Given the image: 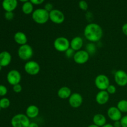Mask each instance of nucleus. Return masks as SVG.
I'll return each instance as SVG.
<instances>
[{
	"label": "nucleus",
	"instance_id": "obj_39",
	"mask_svg": "<svg viewBox=\"0 0 127 127\" xmlns=\"http://www.w3.org/2000/svg\"><path fill=\"white\" fill-rule=\"evenodd\" d=\"M88 127H99L97 126V125H94V124H91V125H89V126H88Z\"/></svg>",
	"mask_w": 127,
	"mask_h": 127
},
{
	"label": "nucleus",
	"instance_id": "obj_21",
	"mask_svg": "<svg viewBox=\"0 0 127 127\" xmlns=\"http://www.w3.org/2000/svg\"><path fill=\"white\" fill-rule=\"evenodd\" d=\"M93 121L94 125L99 127H102L107 124L106 117L102 114H97L94 115Z\"/></svg>",
	"mask_w": 127,
	"mask_h": 127
},
{
	"label": "nucleus",
	"instance_id": "obj_26",
	"mask_svg": "<svg viewBox=\"0 0 127 127\" xmlns=\"http://www.w3.org/2000/svg\"><path fill=\"white\" fill-rule=\"evenodd\" d=\"M95 45L93 43H88L86 46V51L89 53V54H91V53H94L95 52Z\"/></svg>",
	"mask_w": 127,
	"mask_h": 127
},
{
	"label": "nucleus",
	"instance_id": "obj_4",
	"mask_svg": "<svg viewBox=\"0 0 127 127\" xmlns=\"http://www.w3.org/2000/svg\"><path fill=\"white\" fill-rule=\"evenodd\" d=\"M17 55L21 60L28 62L32 58L33 55V48L29 44H25L19 47Z\"/></svg>",
	"mask_w": 127,
	"mask_h": 127
},
{
	"label": "nucleus",
	"instance_id": "obj_25",
	"mask_svg": "<svg viewBox=\"0 0 127 127\" xmlns=\"http://www.w3.org/2000/svg\"><path fill=\"white\" fill-rule=\"evenodd\" d=\"M79 8L81 9L83 11H86L88 9V7H89V6H88V4L85 0H81L79 2Z\"/></svg>",
	"mask_w": 127,
	"mask_h": 127
},
{
	"label": "nucleus",
	"instance_id": "obj_42",
	"mask_svg": "<svg viewBox=\"0 0 127 127\" xmlns=\"http://www.w3.org/2000/svg\"><path fill=\"white\" fill-rule=\"evenodd\" d=\"M1 107H0V111H1Z\"/></svg>",
	"mask_w": 127,
	"mask_h": 127
},
{
	"label": "nucleus",
	"instance_id": "obj_15",
	"mask_svg": "<svg viewBox=\"0 0 127 127\" xmlns=\"http://www.w3.org/2000/svg\"><path fill=\"white\" fill-rule=\"evenodd\" d=\"M17 4V0H3L2 2V7L6 12H13Z\"/></svg>",
	"mask_w": 127,
	"mask_h": 127
},
{
	"label": "nucleus",
	"instance_id": "obj_41",
	"mask_svg": "<svg viewBox=\"0 0 127 127\" xmlns=\"http://www.w3.org/2000/svg\"><path fill=\"white\" fill-rule=\"evenodd\" d=\"M2 66H1V65H0V71H1V70H2Z\"/></svg>",
	"mask_w": 127,
	"mask_h": 127
},
{
	"label": "nucleus",
	"instance_id": "obj_31",
	"mask_svg": "<svg viewBox=\"0 0 127 127\" xmlns=\"http://www.w3.org/2000/svg\"><path fill=\"white\" fill-rule=\"evenodd\" d=\"M12 89H13L14 92L16 93H19L22 91V86L20 84H16V85L13 86V88H12Z\"/></svg>",
	"mask_w": 127,
	"mask_h": 127
},
{
	"label": "nucleus",
	"instance_id": "obj_23",
	"mask_svg": "<svg viewBox=\"0 0 127 127\" xmlns=\"http://www.w3.org/2000/svg\"><path fill=\"white\" fill-rule=\"evenodd\" d=\"M117 107L120 110L122 113L127 112V100H120L117 105Z\"/></svg>",
	"mask_w": 127,
	"mask_h": 127
},
{
	"label": "nucleus",
	"instance_id": "obj_18",
	"mask_svg": "<svg viewBox=\"0 0 127 127\" xmlns=\"http://www.w3.org/2000/svg\"><path fill=\"white\" fill-rule=\"evenodd\" d=\"M14 40L17 44L21 46L27 44V37L24 32L19 31V32L15 33L14 35Z\"/></svg>",
	"mask_w": 127,
	"mask_h": 127
},
{
	"label": "nucleus",
	"instance_id": "obj_24",
	"mask_svg": "<svg viewBox=\"0 0 127 127\" xmlns=\"http://www.w3.org/2000/svg\"><path fill=\"white\" fill-rule=\"evenodd\" d=\"M11 102L9 99L6 97H3L0 99V107L1 109H6L10 106Z\"/></svg>",
	"mask_w": 127,
	"mask_h": 127
},
{
	"label": "nucleus",
	"instance_id": "obj_14",
	"mask_svg": "<svg viewBox=\"0 0 127 127\" xmlns=\"http://www.w3.org/2000/svg\"><path fill=\"white\" fill-rule=\"evenodd\" d=\"M110 94L107 91H99L95 95V101L99 105H104L109 100Z\"/></svg>",
	"mask_w": 127,
	"mask_h": 127
},
{
	"label": "nucleus",
	"instance_id": "obj_29",
	"mask_svg": "<svg viewBox=\"0 0 127 127\" xmlns=\"http://www.w3.org/2000/svg\"><path fill=\"white\" fill-rule=\"evenodd\" d=\"M74 53H75V52H74L72 48H69V49H68L65 52V55L66 57L68 58H71V57L73 58V56H74Z\"/></svg>",
	"mask_w": 127,
	"mask_h": 127
},
{
	"label": "nucleus",
	"instance_id": "obj_40",
	"mask_svg": "<svg viewBox=\"0 0 127 127\" xmlns=\"http://www.w3.org/2000/svg\"><path fill=\"white\" fill-rule=\"evenodd\" d=\"M19 1H21V2H27V1H30V0H19Z\"/></svg>",
	"mask_w": 127,
	"mask_h": 127
},
{
	"label": "nucleus",
	"instance_id": "obj_3",
	"mask_svg": "<svg viewBox=\"0 0 127 127\" xmlns=\"http://www.w3.org/2000/svg\"><path fill=\"white\" fill-rule=\"evenodd\" d=\"M11 124L12 127H29L31 122L26 114H18L11 119Z\"/></svg>",
	"mask_w": 127,
	"mask_h": 127
},
{
	"label": "nucleus",
	"instance_id": "obj_30",
	"mask_svg": "<svg viewBox=\"0 0 127 127\" xmlns=\"http://www.w3.org/2000/svg\"><path fill=\"white\" fill-rule=\"evenodd\" d=\"M14 17V14L13 12H6L4 14V17L6 20L7 21H11L13 19Z\"/></svg>",
	"mask_w": 127,
	"mask_h": 127
},
{
	"label": "nucleus",
	"instance_id": "obj_19",
	"mask_svg": "<svg viewBox=\"0 0 127 127\" xmlns=\"http://www.w3.org/2000/svg\"><path fill=\"white\" fill-rule=\"evenodd\" d=\"M39 109L35 105H31L27 107L26 110V115L29 119H35L39 114Z\"/></svg>",
	"mask_w": 127,
	"mask_h": 127
},
{
	"label": "nucleus",
	"instance_id": "obj_2",
	"mask_svg": "<svg viewBox=\"0 0 127 127\" xmlns=\"http://www.w3.org/2000/svg\"><path fill=\"white\" fill-rule=\"evenodd\" d=\"M32 19L38 24H44L50 19L49 12L44 8L36 9L32 14Z\"/></svg>",
	"mask_w": 127,
	"mask_h": 127
},
{
	"label": "nucleus",
	"instance_id": "obj_10",
	"mask_svg": "<svg viewBox=\"0 0 127 127\" xmlns=\"http://www.w3.org/2000/svg\"><path fill=\"white\" fill-rule=\"evenodd\" d=\"M6 79L9 84L13 86L16 84H19L22 79V76L19 71L16 69H12L8 72Z\"/></svg>",
	"mask_w": 127,
	"mask_h": 127
},
{
	"label": "nucleus",
	"instance_id": "obj_20",
	"mask_svg": "<svg viewBox=\"0 0 127 127\" xmlns=\"http://www.w3.org/2000/svg\"><path fill=\"white\" fill-rule=\"evenodd\" d=\"M71 94V90L70 89V88L67 86L62 87L58 89V92H57V95L62 99H69Z\"/></svg>",
	"mask_w": 127,
	"mask_h": 127
},
{
	"label": "nucleus",
	"instance_id": "obj_35",
	"mask_svg": "<svg viewBox=\"0 0 127 127\" xmlns=\"http://www.w3.org/2000/svg\"><path fill=\"white\" fill-rule=\"evenodd\" d=\"M122 31L125 35L127 36V23L124 24L122 27Z\"/></svg>",
	"mask_w": 127,
	"mask_h": 127
},
{
	"label": "nucleus",
	"instance_id": "obj_38",
	"mask_svg": "<svg viewBox=\"0 0 127 127\" xmlns=\"http://www.w3.org/2000/svg\"><path fill=\"white\" fill-rule=\"evenodd\" d=\"M102 127H114V125L112 124H106L105 125H104V126H102Z\"/></svg>",
	"mask_w": 127,
	"mask_h": 127
},
{
	"label": "nucleus",
	"instance_id": "obj_13",
	"mask_svg": "<svg viewBox=\"0 0 127 127\" xmlns=\"http://www.w3.org/2000/svg\"><path fill=\"white\" fill-rule=\"evenodd\" d=\"M107 115L109 119L114 122L120 121L122 118V114L117 107H110L107 110Z\"/></svg>",
	"mask_w": 127,
	"mask_h": 127
},
{
	"label": "nucleus",
	"instance_id": "obj_36",
	"mask_svg": "<svg viewBox=\"0 0 127 127\" xmlns=\"http://www.w3.org/2000/svg\"><path fill=\"white\" fill-rule=\"evenodd\" d=\"M114 127H122V125H121V122H120V121H116V122H114Z\"/></svg>",
	"mask_w": 127,
	"mask_h": 127
},
{
	"label": "nucleus",
	"instance_id": "obj_7",
	"mask_svg": "<svg viewBox=\"0 0 127 127\" xmlns=\"http://www.w3.org/2000/svg\"><path fill=\"white\" fill-rule=\"evenodd\" d=\"M24 68L26 73L31 76L37 75L40 71V64L33 60H29L26 62Z\"/></svg>",
	"mask_w": 127,
	"mask_h": 127
},
{
	"label": "nucleus",
	"instance_id": "obj_27",
	"mask_svg": "<svg viewBox=\"0 0 127 127\" xmlns=\"http://www.w3.org/2000/svg\"><path fill=\"white\" fill-rule=\"evenodd\" d=\"M107 92L109 93V94H114L117 91V88L113 84H110L109 86V87L107 88V89H106Z\"/></svg>",
	"mask_w": 127,
	"mask_h": 127
},
{
	"label": "nucleus",
	"instance_id": "obj_37",
	"mask_svg": "<svg viewBox=\"0 0 127 127\" xmlns=\"http://www.w3.org/2000/svg\"><path fill=\"white\" fill-rule=\"evenodd\" d=\"M29 127H39V125L35 122H31L29 125Z\"/></svg>",
	"mask_w": 127,
	"mask_h": 127
},
{
	"label": "nucleus",
	"instance_id": "obj_17",
	"mask_svg": "<svg viewBox=\"0 0 127 127\" xmlns=\"http://www.w3.org/2000/svg\"><path fill=\"white\" fill-rule=\"evenodd\" d=\"M12 61V56L9 52L3 51L0 53V65L2 67H6L9 65Z\"/></svg>",
	"mask_w": 127,
	"mask_h": 127
},
{
	"label": "nucleus",
	"instance_id": "obj_11",
	"mask_svg": "<svg viewBox=\"0 0 127 127\" xmlns=\"http://www.w3.org/2000/svg\"><path fill=\"white\" fill-rule=\"evenodd\" d=\"M114 80L119 86H126L127 85V73L122 69L117 70L114 74Z\"/></svg>",
	"mask_w": 127,
	"mask_h": 127
},
{
	"label": "nucleus",
	"instance_id": "obj_9",
	"mask_svg": "<svg viewBox=\"0 0 127 127\" xmlns=\"http://www.w3.org/2000/svg\"><path fill=\"white\" fill-rule=\"evenodd\" d=\"M49 19L52 22L57 24H60L64 21L65 16L60 10L54 9L49 12Z\"/></svg>",
	"mask_w": 127,
	"mask_h": 127
},
{
	"label": "nucleus",
	"instance_id": "obj_5",
	"mask_svg": "<svg viewBox=\"0 0 127 127\" xmlns=\"http://www.w3.org/2000/svg\"><path fill=\"white\" fill-rule=\"evenodd\" d=\"M55 49L59 52H65L70 48V41L64 37H57L53 42Z\"/></svg>",
	"mask_w": 127,
	"mask_h": 127
},
{
	"label": "nucleus",
	"instance_id": "obj_33",
	"mask_svg": "<svg viewBox=\"0 0 127 127\" xmlns=\"http://www.w3.org/2000/svg\"><path fill=\"white\" fill-rule=\"evenodd\" d=\"M122 127H127V115L122 117L120 120Z\"/></svg>",
	"mask_w": 127,
	"mask_h": 127
},
{
	"label": "nucleus",
	"instance_id": "obj_34",
	"mask_svg": "<svg viewBox=\"0 0 127 127\" xmlns=\"http://www.w3.org/2000/svg\"><path fill=\"white\" fill-rule=\"evenodd\" d=\"M30 1H31L33 5H40L42 4L44 2L45 0H30Z\"/></svg>",
	"mask_w": 127,
	"mask_h": 127
},
{
	"label": "nucleus",
	"instance_id": "obj_1",
	"mask_svg": "<svg viewBox=\"0 0 127 127\" xmlns=\"http://www.w3.org/2000/svg\"><path fill=\"white\" fill-rule=\"evenodd\" d=\"M84 37L91 43H95L100 40L103 36V30L99 24L90 23L87 25L84 29Z\"/></svg>",
	"mask_w": 127,
	"mask_h": 127
},
{
	"label": "nucleus",
	"instance_id": "obj_12",
	"mask_svg": "<svg viewBox=\"0 0 127 127\" xmlns=\"http://www.w3.org/2000/svg\"><path fill=\"white\" fill-rule=\"evenodd\" d=\"M83 98L81 94L78 93H72L71 96L68 99V102L71 107L76 109L82 105Z\"/></svg>",
	"mask_w": 127,
	"mask_h": 127
},
{
	"label": "nucleus",
	"instance_id": "obj_32",
	"mask_svg": "<svg viewBox=\"0 0 127 127\" xmlns=\"http://www.w3.org/2000/svg\"><path fill=\"white\" fill-rule=\"evenodd\" d=\"M44 9L46 11H48V12H51L52 10L54 9H53V4H52V3H50V2H48V3L45 4V5L44 6Z\"/></svg>",
	"mask_w": 127,
	"mask_h": 127
},
{
	"label": "nucleus",
	"instance_id": "obj_16",
	"mask_svg": "<svg viewBox=\"0 0 127 127\" xmlns=\"http://www.w3.org/2000/svg\"><path fill=\"white\" fill-rule=\"evenodd\" d=\"M83 39L79 36H76L71 39L70 41V48H72L74 52H77L81 50L83 46Z\"/></svg>",
	"mask_w": 127,
	"mask_h": 127
},
{
	"label": "nucleus",
	"instance_id": "obj_28",
	"mask_svg": "<svg viewBox=\"0 0 127 127\" xmlns=\"http://www.w3.org/2000/svg\"><path fill=\"white\" fill-rule=\"evenodd\" d=\"M7 93V89L5 86L0 84V96L3 97Z\"/></svg>",
	"mask_w": 127,
	"mask_h": 127
},
{
	"label": "nucleus",
	"instance_id": "obj_8",
	"mask_svg": "<svg viewBox=\"0 0 127 127\" xmlns=\"http://www.w3.org/2000/svg\"><path fill=\"white\" fill-rule=\"evenodd\" d=\"M90 54L84 50H80L75 52L73 56V60L77 64H83L86 63L89 61Z\"/></svg>",
	"mask_w": 127,
	"mask_h": 127
},
{
	"label": "nucleus",
	"instance_id": "obj_22",
	"mask_svg": "<svg viewBox=\"0 0 127 127\" xmlns=\"http://www.w3.org/2000/svg\"><path fill=\"white\" fill-rule=\"evenodd\" d=\"M33 11V4L30 1L24 2L22 6V11L26 15L32 14Z\"/></svg>",
	"mask_w": 127,
	"mask_h": 127
},
{
	"label": "nucleus",
	"instance_id": "obj_6",
	"mask_svg": "<svg viewBox=\"0 0 127 127\" xmlns=\"http://www.w3.org/2000/svg\"><path fill=\"white\" fill-rule=\"evenodd\" d=\"M95 86L100 91H106L110 85V79L107 76L104 74H100L97 76L94 80Z\"/></svg>",
	"mask_w": 127,
	"mask_h": 127
}]
</instances>
